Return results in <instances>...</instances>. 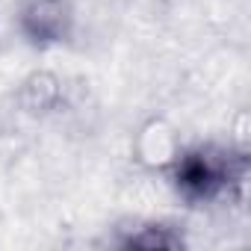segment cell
Here are the masks:
<instances>
[{
  "mask_svg": "<svg viewBox=\"0 0 251 251\" xmlns=\"http://www.w3.org/2000/svg\"><path fill=\"white\" fill-rule=\"evenodd\" d=\"M245 177L248 157L222 145H195L183 151L172 166V186L192 207L239 198Z\"/></svg>",
  "mask_w": 251,
  "mask_h": 251,
  "instance_id": "1",
  "label": "cell"
},
{
  "mask_svg": "<svg viewBox=\"0 0 251 251\" xmlns=\"http://www.w3.org/2000/svg\"><path fill=\"white\" fill-rule=\"evenodd\" d=\"M71 21L74 15L68 0H27L18 15L24 39L39 48L65 42L71 33Z\"/></svg>",
  "mask_w": 251,
  "mask_h": 251,
  "instance_id": "2",
  "label": "cell"
},
{
  "mask_svg": "<svg viewBox=\"0 0 251 251\" xmlns=\"http://www.w3.org/2000/svg\"><path fill=\"white\" fill-rule=\"evenodd\" d=\"M160 227V225H157ZM124 245H145V248H177V245H183V239L180 236H172V233H166V227H160L157 233H148V236H142V233H130L127 239H124Z\"/></svg>",
  "mask_w": 251,
  "mask_h": 251,
  "instance_id": "3",
  "label": "cell"
}]
</instances>
